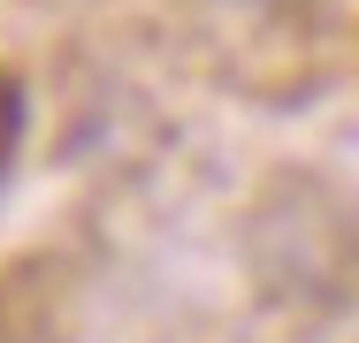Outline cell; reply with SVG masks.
I'll return each mask as SVG.
<instances>
[{"label": "cell", "instance_id": "1", "mask_svg": "<svg viewBox=\"0 0 359 343\" xmlns=\"http://www.w3.org/2000/svg\"><path fill=\"white\" fill-rule=\"evenodd\" d=\"M15 130H23V92L0 76V168H8V153H15Z\"/></svg>", "mask_w": 359, "mask_h": 343}, {"label": "cell", "instance_id": "2", "mask_svg": "<svg viewBox=\"0 0 359 343\" xmlns=\"http://www.w3.org/2000/svg\"><path fill=\"white\" fill-rule=\"evenodd\" d=\"M245 8H260V0H245Z\"/></svg>", "mask_w": 359, "mask_h": 343}]
</instances>
